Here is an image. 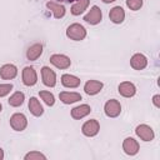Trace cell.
Returning a JSON list of instances; mask_svg holds the SVG:
<instances>
[{
  "label": "cell",
  "mask_w": 160,
  "mask_h": 160,
  "mask_svg": "<svg viewBox=\"0 0 160 160\" xmlns=\"http://www.w3.org/2000/svg\"><path fill=\"white\" fill-rule=\"evenodd\" d=\"M28 106H29L30 112H31L34 116H36V118H39V116H41V115L44 114V108H42V105L40 104V101L38 100V98H35V96H31V98H30Z\"/></svg>",
  "instance_id": "21"
},
{
  "label": "cell",
  "mask_w": 160,
  "mask_h": 160,
  "mask_svg": "<svg viewBox=\"0 0 160 160\" xmlns=\"http://www.w3.org/2000/svg\"><path fill=\"white\" fill-rule=\"evenodd\" d=\"M41 79H42V84L48 88H54L56 85V74L49 66L41 68Z\"/></svg>",
  "instance_id": "10"
},
{
  "label": "cell",
  "mask_w": 160,
  "mask_h": 160,
  "mask_svg": "<svg viewBox=\"0 0 160 160\" xmlns=\"http://www.w3.org/2000/svg\"><path fill=\"white\" fill-rule=\"evenodd\" d=\"M18 75V68L14 64H4L0 68V76L4 80H11L15 79Z\"/></svg>",
  "instance_id": "16"
},
{
  "label": "cell",
  "mask_w": 160,
  "mask_h": 160,
  "mask_svg": "<svg viewBox=\"0 0 160 160\" xmlns=\"http://www.w3.org/2000/svg\"><path fill=\"white\" fill-rule=\"evenodd\" d=\"M66 36L70 39V40H74V41H81L86 38V29L79 24V22H74L71 25L68 26L66 29Z\"/></svg>",
  "instance_id": "1"
},
{
  "label": "cell",
  "mask_w": 160,
  "mask_h": 160,
  "mask_svg": "<svg viewBox=\"0 0 160 160\" xmlns=\"http://www.w3.org/2000/svg\"><path fill=\"white\" fill-rule=\"evenodd\" d=\"M65 1H68V2H74V1H78V0H65Z\"/></svg>",
  "instance_id": "31"
},
{
  "label": "cell",
  "mask_w": 160,
  "mask_h": 160,
  "mask_svg": "<svg viewBox=\"0 0 160 160\" xmlns=\"http://www.w3.org/2000/svg\"><path fill=\"white\" fill-rule=\"evenodd\" d=\"M90 112H91V106L88 105V104H81V105H78V106L72 108L70 115H71L72 119H75V120H80V119L88 116Z\"/></svg>",
  "instance_id": "14"
},
{
  "label": "cell",
  "mask_w": 160,
  "mask_h": 160,
  "mask_svg": "<svg viewBox=\"0 0 160 160\" xmlns=\"http://www.w3.org/2000/svg\"><path fill=\"white\" fill-rule=\"evenodd\" d=\"M152 104H154V106L155 108H160V95L159 94H156V95H154L152 96Z\"/></svg>",
  "instance_id": "28"
},
{
  "label": "cell",
  "mask_w": 160,
  "mask_h": 160,
  "mask_svg": "<svg viewBox=\"0 0 160 160\" xmlns=\"http://www.w3.org/2000/svg\"><path fill=\"white\" fill-rule=\"evenodd\" d=\"M109 19L114 24H121L125 20V11H124V9L120 5L111 8L110 11H109Z\"/></svg>",
  "instance_id": "15"
},
{
  "label": "cell",
  "mask_w": 160,
  "mask_h": 160,
  "mask_svg": "<svg viewBox=\"0 0 160 160\" xmlns=\"http://www.w3.org/2000/svg\"><path fill=\"white\" fill-rule=\"evenodd\" d=\"M135 134H136L142 141H151V140H154V138H155V132H154L152 128L149 126V125H146V124H140V125H138L136 129H135Z\"/></svg>",
  "instance_id": "7"
},
{
  "label": "cell",
  "mask_w": 160,
  "mask_h": 160,
  "mask_svg": "<svg viewBox=\"0 0 160 160\" xmlns=\"http://www.w3.org/2000/svg\"><path fill=\"white\" fill-rule=\"evenodd\" d=\"M42 54V45L39 42H35L32 45H30L26 50V59L30 61L38 60Z\"/></svg>",
  "instance_id": "18"
},
{
  "label": "cell",
  "mask_w": 160,
  "mask_h": 160,
  "mask_svg": "<svg viewBox=\"0 0 160 160\" xmlns=\"http://www.w3.org/2000/svg\"><path fill=\"white\" fill-rule=\"evenodd\" d=\"M46 8L52 12L55 19H61V18L65 16L66 10H65V6L61 5V4H58V2H54V1H48Z\"/></svg>",
  "instance_id": "20"
},
{
  "label": "cell",
  "mask_w": 160,
  "mask_h": 160,
  "mask_svg": "<svg viewBox=\"0 0 160 160\" xmlns=\"http://www.w3.org/2000/svg\"><path fill=\"white\" fill-rule=\"evenodd\" d=\"M24 100H25V94L22 91H15L8 100L9 105L12 106V108H19L24 104Z\"/></svg>",
  "instance_id": "23"
},
{
  "label": "cell",
  "mask_w": 160,
  "mask_h": 160,
  "mask_svg": "<svg viewBox=\"0 0 160 160\" xmlns=\"http://www.w3.org/2000/svg\"><path fill=\"white\" fill-rule=\"evenodd\" d=\"M1 110H2V105H1V102H0V112H1Z\"/></svg>",
  "instance_id": "32"
},
{
  "label": "cell",
  "mask_w": 160,
  "mask_h": 160,
  "mask_svg": "<svg viewBox=\"0 0 160 160\" xmlns=\"http://www.w3.org/2000/svg\"><path fill=\"white\" fill-rule=\"evenodd\" d=\"M122 150H124V152L126 155L134 156V155H136L139 152L140 145H139V142L134 138L129 136V138H125L124 141H122Z\"/></svg>",
  "instance_id": "8"
},
{
  "label": "cell",
  "mask_w": 160,
  "mask_h": 160,
  "mask_svg": "<svg viewBox=\"0 0 160 160\" xmlns=\"http://www.w3.org/2000/svg\"><path fill=\"white\" fill-rule=\"evenodd\" d=\"M142 4H144L142 0H126V6L132 11L140 10L142 8Z\"/></svg>",
  "instance_id": "25"
},
{
  "label": "cell",
  "mask_w": 160,
  "mask_h": 160,
  "mask_svg": "<svg viewBox=\"0 0 160 160\" xmlns=\"http://www.w3.org/2000/svg\"><path fill=\"white\" fill-rule=\"evenodd\" d=\"M104 112L108 118H118L121 112V104L116 99H110L104 105Z\"/></svg>",
  "instance_id": "5"
},
{
  "label": "cell",
  "mask_w": 160,
  "mask_h": 160,
  "mask_svg": "<svg viewBox=\"0 0 160 160\" xmlns=\"http://www.w3.org/2000/svg\"><path fill=\"white\" fill-rule=\"evenodd\" d=\"M104 4H110V2H114V1H116V0H101Z\"/></svg>",
  "instance_id": "30"
},
{
  "label": "cell",
  "mask_w": 160,
  "mask_h": 160,
  "mask_svg": "<svg viewBox=\"0 0 160 160\" xmlns=\"http://www.w3.org/2000/svg\"><path fill=\"white\" fill-rule=\"evenodd\" d=\"M49 60L58 69H68L71 65L70 58L66 56V55H64V54H52Z\"/></svg>",
  "instance_id": "9"
},
{
  "label": "cell",
  "mask_w": 160,
  "mask_h": 160,
  "mask_svg": "<svg viewBox=\"0 0 160 160\" xmlns=\"http://www.w3.org/2000/svg\"><path fill=\"white\" fill-rule=\"evenodd\" d=\"M4 159V150L0 148V160H2Z\"/></svg>",
  "instance_id": "29"
},
{
  "label": "cell",
  "mask_w": 160,
  "mask_h": 160,
  "mask_svg": "<svg viewBox=\"0 0 160 160\" xmlns=\"http://www.w3.org/2000/svg\"><path fill=\"white\" fill-rule=\"evenodd\" d=\"M118 91L122 98H132L136 94V86L130 81H122L119 84Z\"/></svg>",
  "instance_id": "12"
},
{
  "label": "cell",
  "mask_w": 160,
  "mask_h": 160,
  "mask_svg": "<svg viewBox=\"0 0 160 160\" xmlns=\"http://www.w3.org/2000/svg\"><path fill=\"white\" fill-rule=\"evenodd\" d=\"M12 90V84H0V98L6 96Z\"/></svg>",
  "instance_id": "27"
},
{
  "label": "cell",
  "mask_w": 160,
  "mask_h": 160,
  "mask_svg": "<svg viewBox=\"0 0 160 160\" xmlns=\"http://www.w3.org/2000/svg\"><path fill=\"white\" fill-rule=\"evenodd\" d=\"M104 88V84L99 80H88L84 85V91L85 94L92 96V95H96L99 94Z\"/></svg>",
  "instance_id": "13"
},
{
  "label": "cell",
  "mask_w": 160,
  "mask_h": 160,
  "mask_svg": "<svg viewBox=\"0 0 160 160\" xmlns=\"http://www.w3.org/2000/svg\"><path fill=\"white\" fill-rule=\"evenodd\" d=\"M39 96L41 98V100L48 105V106H52L55 104V96L52 95V92L48 91V90H41L39 91Z\"/></svg>",
  "instance_id": "24"
},
{
  "label": "cell",
  "mask_w": 160,
  "mask_h": 160,
  "mask_svg": "<svg viewBox=\"0 0 160 160\" xmlns=\"http://www.w3.org/2000/svg\"><path fill=\"white\" fill-rule=\"evenodd\" d=\"M130 66L134 70H144L148 66V58L141 52H135L130 58Z\"/></svg>",
  "instance_id": "11"
},
{
  "label": "cell",
  "mask_w": 160,
  "mask_h": 160,
  "mask_svg": "<svg viewBox=\"0 0 160 160\" xmlns=\"http://www.w3.org/2000/svg\"><path fill=\"white\" fill-rule=\"evenodd\" d=\"M80 82H81V80L75 75H71V74L61 75V84H62V86H65L68 89H75L80 85Z\"/></svg>",
  "instance_id": "19"
},
{
  "label": "cell",
  "mask_w": 160,
  "mask_h": 160,
  "mask_svg": "<svg viewBox=\"0 0 160 160\" xmlns=\"http://www.w3.org/2000/svg\"><path fill=\"white\" fill-rule=\"evenodd\" d=\"M10 126L15 131H24L28 126V118L22 112H15L10 116Z\"/></svg>",
  "instance_id": "2"
},
{
  "label": "cell",
  "mask_w": 160,
  "mask_h": 160,
  "mask_svg": "<svg viewBox=\"0 0 160 160\" xmlns=\"http://www.w3.org/2000/svg\"><path fill=\"white\" fill-rule=\"evenodd\" d=\"M89 4H90V0H78V1H75V2L72 4L70 11H71V14H72L74 16H78V15H80V14H82V12L88 9Z\"/></svg>",
  "instance_id": "22"
},
{
  "label": "cell",
  "mask_w": 160,
  "mask_h": 160,
  "mask_svg": "<svg viewBox=\"0 0 160 160\" xmlns=\"http://www.w3.org/2000/svg\"><path fill=\"white\" fill-rule=\"evenodd\" d=\"M25 160H46V156L39 151H30L24 156Z\"/></svg>",
  "instance_id": "26"
},
{
  "label": "cell",
  "mask_w": 160,
  "mask_h": 160,
  "mask_svg": "<svg viewBox=\"0 0 160 160\" xmlns=\"http://www.w3.org/2000/svg\"><path fill=\"white\" fill-rule=\"evenodd\" d=\"M59 99H60L61 102H64L66 105H70V104L80 101L81 95L79 92H75V91H61L59 94Z\"/></svg>",
  "instance_id": "17"
},
{
  "label": "cell",
  "mask_w": 160,
  "mask_h": 160,
  "mask_svg": "<svg viewBox=\"0 0 160 160\" xmlns=\"http://www.w3.org/2000/svg\"><path fill=\"white\" fill-rule=\"evenodd\" d=\"M100 131V124L96 119H90V120H86L82 126H81V132L82 135L88 136V138H92V136H96Z\"/></svg>",
  "instance_id": "3"
},
{
  "label": "cell",
  "mask_w": 160,
  "mask_h": 160,
  "mask_svg": "<svg viewBox=\"0 0 160 160\" xmlns=\"http://www.w3.org/2000/svg\"><path fill=\"white\" fill-rule=\"evenodd\" d=\"M21 79L25 86H34L38 82V74L32 66H25L21 71Z\"/></svg>",
  "instance_id": "6"
},
{
  "label": "cell",
  "mask_w": 160,
  "mask_h": 160,
  "mask_svg": "<svg viewBox=\"0 0 160 160\" xmlns=\"http://www.w3.org/2000/svg\"><path fill=\"white\" fill-rule=\"evenodd\" d=\"M82 20L85 22L90 24V25H98L102 20V11H101V9L98 5L91 6V9L89 10V12L84 15Z\"/></svg>",
  "instance_id": "4"
}]
</instances>
